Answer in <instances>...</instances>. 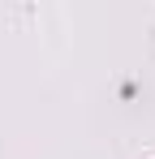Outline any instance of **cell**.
I'll use <instances>...</instances> for the list:
<instances>
[]
</instances>
